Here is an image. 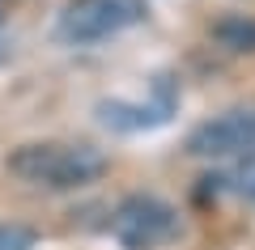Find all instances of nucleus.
Here are the masks:
<instances>
[{
    "label": "nucleus",
    "mask_w": 255,
    "mask_h": 250,
    "mask_svg": "<svg viewBox=\"0 0 255 250\" xmlns=\"http://www.w3.org/2000/svg\"><path fill=\"white\" fill-rule=\"evenodd\" d=\"M9 174L21 182H34L47 191H73L107 174V157L94 144H68V140H34L17 144L9 153Z\"/></svg>",
    "instance_id": "1"
},
{
    "label": "nucleus",
    "mask_w": 255,
    "mask_h": 250,
    "mask_svg": "<svg viewBox=\"0 0 255 250\" xmlns=\"http://www.w3.org/2000/svg\"><path fill=\"white\" fill-rule=\"evenodd\" d=\"M140 0H68L60 9L55 34L64 43H102L140 21Z\"/></svg>",
    "instance_id": "2"
},
{
    "label": "nucleus",
    "mask_w": 255,
    "mask_h": 250,
    "mask_svg": "<svg viewBox=\"0 0 255 250\" xmlns=\"http://www.w3.org/2000/svg\"><path fill=\"white\" fill-rule=\"evenodd\" d=\"M111 229H115V238H119L124 250H157L179 233V216L157 195H128L119 204Z\"/></svg>",
    "instance_id": "3"
},
{
    "label": "nucleus",
    "mask_w": 255,
    "mask_h": 250,
    "mask_svg": "<svg viewBox=\"0 0 255 250\" xmlns=\"http://www.w3.org/2000/svg\"><path fill=\"white\" fill-rule=\"evenodd\" d=\"M191 157H255V110H226L187 136Z\"/></svg>",
    "instance_id": "4"
},
{
    "label": "nucleus",
    "mask_w": 255,
    "mask_h": 250,
    "mask_svg": "<svg viewBox=\"0 0 255 250\" xmlns=\"http://www.w3.org/2000/svg\"><path fill=\"white\" fill-rule=\"evenodd\" d=\"M34 246V233L21 229V225H0V250H30Z\"/></svg>",
    "instance_id": "5"
},
{
    "label": "nucleus",
    "mask_w": 255,
    "mask_h": 250,
    "mask_svg": "<svg viewBox=\"0 0 255 250\" xmlns=\"http://www.w3.org/2000/svg\"><path fill=\"white\" fill-rule=\"evenodd\" d=\"M230 187H234L238 195H247V199H255V157H247L243 166H238V170L230 174Z\"/></svg>",
    "instance_id": "6"
},
{
    "label": "nucleus",
    "mask_w": 255,
    "mask_h": 250,
    "mask_svg": "<svg viewBox=\"0 0 255 250\" xmlns=\"http://www.w3.org/2000/svg\"><path fill=\"white\" fill-rule=\"evenodd\" d=\"M9 55V30H4V17H0V60Z\"/></svg>",
    "instance_id": "7"
}]
</instances>
